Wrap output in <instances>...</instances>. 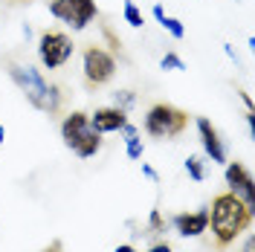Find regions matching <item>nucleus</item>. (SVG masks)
I'll use <instances>...</instances> for the list:
<instances>
[{
    "mask_svg": "<svg viewBox=\"0 0 255 252\" xmlns=\"http://www.w3.org/2000/svg\"><path fill=\"white\" fill-rule=\"evenodd\" d=\"M209 226H212V235L218 250H226L229 244H235L250 226H253V209L241 200L238 194L232 191H223L212 200L209 209Z\"/></svg>",
    "mask_w": 255,
    "mask_h": 252,
    "instance_id": "f257e3e1",
    "label": "nucleus"
},
{
    "mask_svg": "<svg viewBox=\"0 0 255 252\" xmlns=\"http://www.w3.org/2000/svg\"><path fill=\"white\" fill-rule=\"evenodd\" d=\"M6 73H9V79L15 81V87L26 96V102L35 111L47 113V116H55L61 111V105H64L61 87L49 84L41 70H35L32 64H20L15 58H6Z\"/></svg>",
    "mask_w": 255,
    "mask_h": 252,
    "instance_id": "f03ea898",
    "label": "nucleus"
},
{
    "mask_svg": "<svg viewBox=\"0 0 255 252\" xmlns=\"http://www.w3.org/2000/svg\"><path fill=\"white\" fill-rule=\"evenodd\" d=\"M61 139L64 145L81 159H90L102 151V133L90 127V116L84 111H73L61 122Z\"/></svg>",
    "mask_w": 255,
    "mask_h": 252,
    "instance_id": "7ed1b4c3",
    "label": "nucleus"
},
{
    "mask_svg": "<svg viewBox=\"0 0 255 252\" xmlns=\"http://www.w3.org/2000/svg\"><path fill=\"white\" fill-rule=\"evenodd\" d=\"M186 127H189V113L168 105V102L151 105L145 113V133L151 139H174Z\"/></svg>",
    "mask_w": 255,
    "mask_h": 252,
    "instance_id": "20e7f679",
    "label": "nucleus"
},
{
    "mask_svg": "<svg viewBox=\"0 0 255 252\" xmlns=\"http://www.w3.org/2000/svg\"><path fill=\"white\" fill-rule=\"evenodd\" d=\"M81 76H84L87 90H99L116 76V58L105 47L90 44L84 47V55H81Z\"/></svg>",
    "mask_w": 255,
    "mask_h": 252,
    "instance_id": "39448f33",
    "label": "nucleus"
},
{
    "mask_svg": "<svg viewBox=\"0 0 255 252\" xmlns=\"http://www.w3.org/2000/svg\"><path fill=\"white\" fill-rule=\"evenodd\" d=\"M73 38L67 32H58V29H47L41 32L38 38V58L47 70H58L64 64L73 58Z\"/></svg>",
    "mask_w": 255,
    "mask_h": 252,
    "instance_id": "423d86ee",
    "label": "nucleus"
},
{
    "mask_svg": "<svg viewBox=\"0 0 255 252\" xmlns=\"http://www.w3.org/2000/svg\"><path fill=\"white\" fill-rule=\"evenodd\" d=\"M49 15L81 32L99 15V9H96V0H49Z\"/></svg>",
    "mask_w": 255,
    "mask_h": 252,
    "instance_id": "0eeeda50",
    "label": "nucleus"
},
{
    "mask_svg": "<svg viewBox=\"0 0 255 252\" xmlns=\"http://www.w3.org/2000/svg\"><path fill=\"white\" fill-rule=\"evenodd\" d=\"M226 186H229L232 194H238L241 200L255 212V183H253V174L247 171L244 162H238V159L226 162Z\"/></svg>",
    "mask_w": 255,
    "mask_h": 252,
    "instance_id": "6e6552de",
    "label": "nucleus"
},
{
    "mask_svg": "<svg viewBox=\"0 0 255 252\" xmlns=\"http://www.w3.org/2000/svg\"><path fill=\"white\" fill-rule=\"evenodd\" d=\"M197 136H200V145H203V151H206V157L215 162V165H223V162H229L226 159V145H223L221 133H218V127L212 125L209 119H197Z\"/></svg>",
    "mask_w": 255,
    "mask_h": 252,
    "instance_id": "1a4fd4ad",
    "label": "nucleus"
},
{
    "mask_svg": "<svg viewBox=\"0 0 255 252\" xmlns=\"http://www.w3.org/2000/svg\"><path fill=\"white\" fill-rule=\"evenodd\" d=\"M128 122V111L122 108H96L90 113V127L96 133H119Z\"/></svg>",
    "mask_w": 255,
    "mask_h": 252,
    "instance_id": "9d476101",
    "label": "nucleus"
},
{
    "mask_svg": "<svg viewBox=\"0 0 255 252\" xmlns=\"http://www.w3.org/2000/svg\"><path fill=\"white\" fill-rule=\"evenodd\" d=\"M171 226L177 229V235L183 238H200L209 229V212L200 209V212H180L171 218Z\"/></svg>",
    "mask_w": 255,
    "mask_h": 252,
    "instance_id": "9b49d317",
    "label": "nucleus"
},
{
    "mask_svg": "<svg viewBox=\"0 0 255 252\" xmlns=\"http://www.w3.org/2000/svg\"><path fill=\"white\" fill-rule=\"evenodd\" d=\"M151 12H154V17H157V23H159V26H162L165 32H168V35H171L174 41H183V38H186V26H183V23H180L177 17L165 15L162 3H154V9H151Z\"/></svg>",
    "mask_w": 255,
    "mask_h": 252,
    "instance_id": "f8f14e48",
    "label": "nucleus"
},
{
    "mask_svg": "<svg viewBox=\"0 0 255 252\" xmlns=\"http://www.w3.org/2000/svg\"><path fill=\"white\" fill-rule=\"evenodd\" d=\"M119 133L125 136V154H128V159H142L145 145H142V139H139V130H136V125L125 122Z\"/></svg>",
    "mask_w": 255,
    "mask_h": 252,
    "instance_id": "ddd939ff",
    "label": "nucleus"
},
{
    "mask_svg": "<svg viewBox=\"0 0 255 252\" xmlns=\"http://www.w3.org/2000/svg\"><path fill=\"white\" fill-rule=\"evenodd\" d=\"M186 174H189L194 183H203L206 180V162H203V157H197V154L186 157Z\"/></svg>",
    "mask_w": 255,
    "mask_h": 252,
    "instance_id": "4468645a",
    "label": "nucleus"
},
{
    "mask_svg": "<svg viewBox=\"0 0 255 252\" xmlns=\"http://www.w3.org/2000/svg\"><path fill=\"white\" fill-rule=\"evenodd\" d=\"M122 15H125V23L128 26H133V29H139L145 23L142 12H139V6L133 3V0H125V6H122Z\"/></svg>",
    "mask_w": 255,
    "mask_h": 252,
    "instance_id": "2eb2a0df",
    "label": "nucleus"
},
{
    "mask_svg": "<svg viewBox=\"0 0 255 252\" xmlns=\"http://www.w3.org/2000/svg\"><path fill=\"white\" fill-rule=\"evenodd\" d=\"M145 229H148V235H162V232H165V218L159 215L157 209H151V215H148V226H145Z\"/></svg>",
    "mask_w": 255,
    "mask_h": 252,
    "instance_id": "dca6fc26",
    "label": "nucleus"
},
{
    "mask_svg": "<svg viewBox=\"0 0 255 252\" xmlns=\"http://www.w3.org/2000/svg\"><path fill=\"white\" fill-rule=\"evenodd\" d=\"M113 102H116L113 108L130 111V108H133V102H136V93H133V90H116V93H113Z\"/></svg>",
    "mask_w": 255,
    "mask_h": 252,
    "instance_id": "f3484780",
    "label": "nucleus"
},
{
    "mask_svg": "<svg viewBox=\"0 0 255 252\" xmlns=\"http://www.w3.org/2000/svg\"><path fill=\"white\" fill-rule=\"evenodd\" d=\"M159 67H162V70H174V73H183V70H186V61H183L177 52H165V55H162V61H159Z\"/></svg>",
    "mask_w": 255,
    "mask_h": 252,
    "instance_id": "a211bd4d",
    "label": "nucleus"
},
{
    "mask_svg": "<svg viewBox=\"0 0 255 252\" xmlns=\"http://www.w3.org/2000/svg\"><path fill=\"white\" fill-rule=\"evenodd\" d=\"M145 252H171V244L168 241H157V244H151Z\"/></svg>",
    "mask_w": 255,
    "mask_h": 252,
    "instance_id": "6ab92c4d",
    "label": "nucleus"
},
{
    "mask_svg": "<svg viewBox=\"0 0 255 252\" xmlns=\"http://www.w3.org/2000/svg\"><path fill=\"white\" fill-rule=\"evenodd\" d=\"M142 174H145V177H148V180H154V183H157V180H159V177H157V171H154L151 165H145V162H142Z\"/></svg>",
    "mask_w": 255,
    "mask_h": 252,
    "instance_id": "aec40b11",
    "label": "nucleus"
},
{
    "mask_svg": "<svg viewBox=\"0 0 255 252\" xmlns=\"http://www.w3.org/2000/svg\"><path fill=\"white\" fill-rule=\"evenodd\" d=\"M241 252H255V238H253V235L244 241V250H241Z\"/></svg>",
    "mask_w": 255,
    "mask_h": 252,
    "instance_id": "412c9836",
    "label": "nucleus"
},
{
    "mask_svg": "<svg viewBox=\"0 0 255 252\" xmlns=\"http://www.w3.org/2000/svg\"><path fill=\"white\" fill-rule=\"evenodd\" d=\"M113 252H139V250H136V247H130V244H119Z\"/></svg>",
    "mask_w": 255,
    "mask_h": 252,
    "instance_id": "4be33fe9",
    "label": "nucleus"
},
{
    "mask_svg": "<svg viewBox=\"0 0 255 252\" xmlns=\"http://www.w3.org/2000/svg\"><path fill=\"white\" fill-rule=\"evenodd\" d=\"M44 252H61V241H52V244H49Z\"/></svg>",
    "mask_w": 255,
    "mask_h": 252,
    "instance_id": "5701e85b",
    "label": "nucleus"
},
{
    "mask_svg": "<svg viewBox=\"0 0 255 252\" xmlns=\"http://www.w3.org/2000/svg\"><path fill=\"white\" fill-rule=\"evenodd\" d=\"M3 139H6V127L0 125V145H3Z\"/></svg>",
    "mask_w": 255,
    "mask_h": 252,
    "instance_id": "b1692460",
    "label": "nucleus"
}]
</instances>
